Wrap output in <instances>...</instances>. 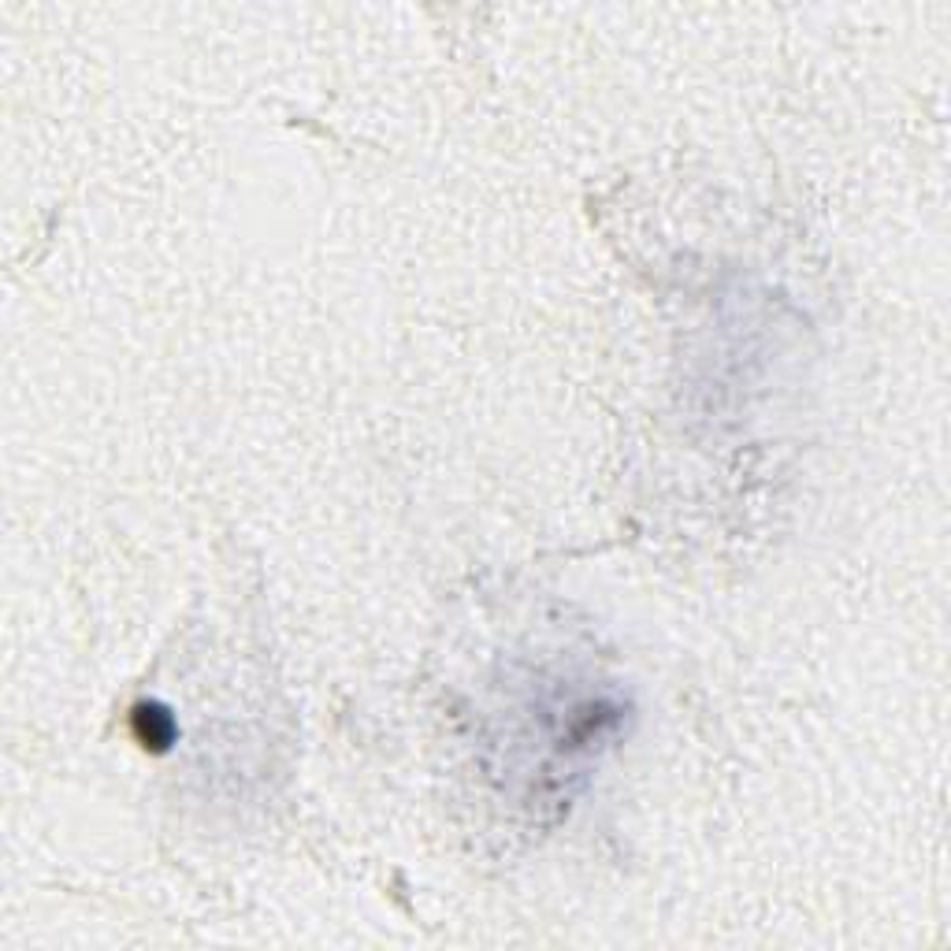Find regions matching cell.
<instances>
[{
  "mask_svg": "<svg viewBox=\"0 0 951 951\" xmlns=\"http://www.w3.org/2000/svg\"><path fill=\"white\" fill-rule=\"evenodd\" d=\"M134 729H138V740L153 743V747H164V743L171 740L175 725H171V717L164 714L160 706H138V710H134Z\"/></svg>",
  "mask_w": 951,
  "mask_h": 951,
  "instance_id": "6da1fadb",
  "label": "cell"
}]
</instances>
